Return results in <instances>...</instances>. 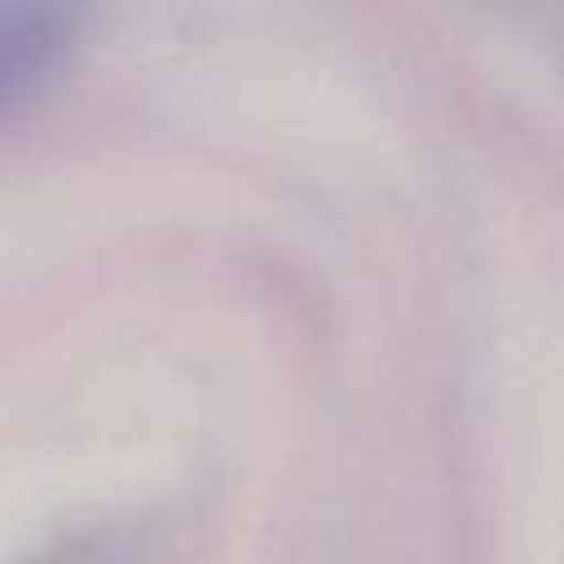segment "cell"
Returning <instances> with one entry per match:
<instances>
[{"instance_id":"cell-1","label":"cell","mask_w":564,"mask_h":564,"mask_svg":"<svg viewBox=\"0 0 564 564\" xmlns=\"http://www.w3.org/2000/svg\"><path fill=\"white\" fill-rule=\"evenodd\" d=\"M84 13L44 0H0V115L26 101L79 44Z\"/></svg>"}]
</instances>
